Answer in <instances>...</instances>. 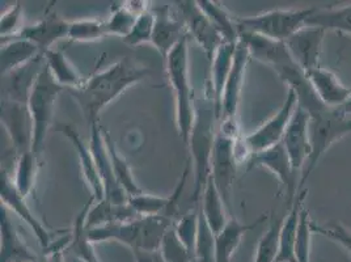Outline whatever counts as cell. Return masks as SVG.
Segmentation results:
<instances>
[{
	"mask_svg": "<svg viewBox=\"0 0 351 262\" xmlns=\"http://www.w3.org/2000/svg\"><path fill=\"white\" fill-rule=\"evenodd\" d=\"M62 91H64V88L60 87L54 80L47 66L45 64L43 71L38 75L34 86L30 91L29 99L27 104L33 126L32 152L38 159L44 151L45 139L47 131L53 123L56 102Z\"/></svg>",
	"mask_w": 351,
	"mask_h": 262,
	"instance_id": "52a82bcc",
	"label": "cell"
},
{
	"mask_svg": "<svg viewBox=\"0 0 351 262\" xmlns=\"http://www.w3.org/2000/svg\"><path fill=\"white\" fill-rule=\"evenodd\" d=\"M148 73L146 67L121 59L103 71L89 76L82 87L69 89V93L77 102L90 128L99 123V117L108 105L117 100L129 88L145 80Z\"/></svg>",
	"mask_w": 351,
	"mask_h": 262,
	"instance_id": "6da1fadb",
	"label": "cell"
},
{
	"mask_svg": "<svg viewBox=\"0 0 351 262\" xmlns=\"http://www.w3.org/2000/svg\"><path fill=\"white\" fill-rule=\"evenodd\" d=\"M89 148L96 161L97 171L100 178L103 181L104 190H105V200L113 204H128L129 195L122 189L119 182L116 178L112 160L108 152V147L105 142L104 129L99 125H93L89 128Z\"/></svg>",
	"mask_w": 351,
	"mask_h": 262,
	"instance_id": "7c38bea8",
	"label": "cell"
},
{
	"mask_svg": "<svg viewBox=\"0 0 351 262\" xmlns=\"http://www.w3.org/2000/svg\"><path fill=\"white\" fill-rule=\"evenodd\" d=\"M265 220L266 217L263 215L254 223L245 224L234 217H230L223 230L215 235V262H232V257L237 248L240 247L244 235L258 227Z\"/></svg>",
	"mask_w": 351,
	"mask_h": 262,
	"instance_id": "cb8c5ba5",
	"label": "cell"
},
{
	"mask_svg": "<svg viewBox=\"0 0 351 262\" xmlns=\"http://www.w3.org/2000/svg\"><path fill=\"white\" fill-rule=\"evenodd\" d=\"M63 254H64V261L66 262H86L84 260L79 259V257H75L73 254H67L64 252H63Z\"/></svg>",
	"mask_w": 351,
	"mask_h": 262,
	"instance_id": "7dc6e473",
	"label": "cell"
},
{
	"mask_svg": "<svg viewBox=\"0 0 351 262\" xmlns=\"http://www.w3.org/2000/svg\"><path fill=\"white\" fill-rule=\"evenodd\" d=\"M154 11L156 20L151 45L159 51L161 58L165 62L176 46L189 34L184 21L180 19L176 11L172 12L168 5H164Z\"/></svg>",
	"mask_w": 351,
	"mask_h": 262,
	"instance_id": "9a60e30c",
	"label": "cell"
},
{
	"mask_svg": "<svg viewBox=\"0 0 351 262\" xmlns=\"http://www.w3.org/2000/svg\"><path fill=\"white\" fill-rule=\"evenodd\" d=\"M147 4V1H126L113 8L105 21L108 36H119L123 40L132 32L138 16L149 10Z\"/></svg>",
	"mask_w": 351,
	"mask_h": 262,
	"instance_id": "f546056e",
	"label": "cell"
},
{
	"mask_svg": "<svg viewBox=\"0 0 351 262\" xmlns=\"http://www.w3.org/2000/svg\"><path fill=\"white\" fill-rule=\"evenodd\" d=\"M155 11L154 10H148L146 12H143L142 15L138 16L132 32L123 38V43L129 46H139V45L151 44V38H152V33L155 28Z\"/></svg>",
	"mask_w": 351,
	"mask_h": 262,
	"instance_id": "60d3db41",
	"label": "cell"
},
{
	"mask_svg": "<svg viewBox=\"0 0 351 262\" xmlns=\"http://www.w3.org/2000/svg\"><path fill=\"white\" fill-rule=\"evenodd\" d=\"M250 53L248 46L241 40L237 43L236 53H234V64L232 70L228 76V80L226 83L223 99H221V117L220 122H231L237 123V112L239 105L241 100V92L244 87V79H245V71L248 66Z\"/></svg>",
	"mask_w": 351,
	"mask_h": 262,
	"instance_id": "5bb4252c",
	"label": "cell"
},
{
	"mask_svg": "<svg viewBox=\"0 0 351 262\" xmlns=\"http://www.w3.org/2000/svg\"><path fill=\"white\" fill-rule=\"evenodd\" d=\"M105 21L96 19H83L70 21L69 40L73 43H92L106 37Z\"/></svg>",
	"mask_w": 351,
	"mask_h": 262,
	"instance_id": "d590c367",
	"label": "cell"
},
{
	"mask_svg": "<svg viewBox=\"0 0 351 262\" xmlns=\"http://www.w3.org/2000/svg\"><path fill=\"white\" fill-rule=\"evenodd\" d=\"M60 134H63L73 145V150L80 161V169L84 177V181L87 182L89 190L92 193V197L96 202H100L105 200V190H104L103 181L99 175L97 165L95 158L92 155V151L89 148V145H86L80 134L73 129L71 125L66 123H58L57 125Z\"/></svg>",
	"mask_w": 351,
	"mask_h": 262,
	"instance_id": "ffe728a7",
	"label": "cell"
},
{
	"mask_svg": "<svg viewBox=\"0 0 351 262\" xmlns=\"http://www.w3.org/2000/svg\"><path fill=\"white\" fill-rule=\"evenodd\" d=\"M282 145L290 158L293 171L296 174L303 172L312 148L309 139V117L299 106L286 130Z\"/></svg>",
	"mask_w": 351,
	"mask_h": 262,
	"instance_id": "2e32d148",
	"label": "cell"
},
{
	"mask_svg": "<svg viewBox=\"0 0 351 262\" xmlns=\"http://www.w3.org/2000/svg\"><path fill=\"white\" fill-rule=\"evenodd\" d=\"M165 73L175 93L176 126L181 142L188 146L195 115V96L189 71V36H186L164 62Z\"/></svg>",
	"mask_w": 351,
	"mask_h": 262,
	"instance_id": "3957f363",
	"label": "cell"
},
{
	"mask_svg": "<svg viewBox=\"0 0 351 262\" xmlns=\"http://www.w3.org/2000/svg\"><path fill=\"white\" fill-rule=\"evenodd\" d=\"M218 128L219 118L217 116L210 83H207L204 96L195 97L194 123L186 146L191 151L194 172V190L191 195L193 206H199L204 190L211 175V156Z\"/></svg>",
	"mask_w": 351,
	"mask_h": 262,
	"instance_id": "7a4b0ae2",
	"label": "cell"
},
{
	"mask_svg": "<svg viewBox=\"0 0 351 262\" xmlns=\"http://www.w3.org/2000/svg\"><path fill=\"white\" fill-rule=\"evenodd\" d=\"M132 254H134L135 262H167L161 249H158V250L134 249Z\"/></svg>",
	"mask_w": 351,
	"mask_h": 262,
	"instance_id": "f6af8a7d",
	"label": "cell"
},
{
	"mask_svg": "<svg viewBox=\"0 0 351 262\" xmlns=\"http://www.w3.org/2000/svg\"><path fill=\"white\" fill-rule=\"evenodd\" d=\"M175 7L177 15L186 27L188 34L202 47L206 57L211 63L220 45L224 43L219 32L215 29L205 12L201 10L198 1H177Z\"/></svg>",
	"mask_w": 351,
	"mask_h": 262,
	"instance_id": "9c48e42d",
	"label": "cell"
},
{
	"mask_svg": "<svg viewBox=\"0 0 351 262\" xmlns=\"http://www.w3.org/2000/svg\"><path fill=\"white\" fill-rule=\"evenodd\" d=\"M138 218H141V215H138V213L132 209L129 202L118 204L103 200L90 206L87 214L86 226L88 230H90L109 224L128 223Z\"/></svg>",
	"mask_w": 351,
	"mask_h": 262,
	"instance_id": "4316f807",
	"label": "cell"
},
{
	"mask_svg": "<svg viewBox=\"0 0 351 262\" xmlns=\"http://www.w3.org/2000/svg\"><path fill=\"white\" fill-rule=\"evenodd\" d=\"M0 262H32L41 259L24 243L4 206L0 207Z\"/></svg>",
	"mask_w": 351,
	"mask_h": 262,
	"instance_id": "44dd1931",
	"label": "cell"
},
{
	"mask_svg": "<svg viewBox=\"0 0 351 262\" xmlns=\"http://www.w3.org/2000/svg\"><path fill=\"white\" fill-rule=\"evenodd\" d=\"M307 189H303L296 194V198L291 204L287 215H285L283 224L279 233L278 254L276 262H298L296 260V240L300 214L304 207V200L307 197Z\"/></svg>",
	"mask_w": 351,
	"mask_h": 262,
	"instance_id": "603a6c76",
	"label": "cell"
},
{
	"mask_svg": "<svg viewBox=\"0 0 351 262\" xmlns=\"http://www.w3.org/2000/svg\"><path fill=\"white\" fill-rule=\"evenodd\" d=\"M283 218L273 222L263 233L256 248L253 262H276L279 248V233L283 224Z\"/></svg>",
	"mask_w": 351,
	"mask_h": 262,
	"instance_id": "8d00e7d4",
	"label": "cell"
},
{
	"mask_svg": "<svg viewBox=\"0 0 351 262\" xmlns=\"http://www.w3.org/2000/svg\"><path fill=\"white\" fill-rule=\"evenodd\" d=\"M198 218H199V206H191V210L185 213L181 218L176 220L173 224L176 235L178 236L180 241L186 247V249L195 259V241H197V233H198Z\"/></svg>",
	"mask_w": 351,
	"mask_h": 262,
	"instance_id": "74e56055",
	"label": "cell"
},
{
	"mask_svg": "<svg viewBox=\"0 0 351 262\" xmlns=\"http://www.w3.org/2000/svg\"><path fill=\"white\" fill-rule=\"evenodd\" d=\"M46 62L45 56L27 63L12 73L1 76V99L28 104L30 91L38 75L43 71Z\"/></svg>",
	"mask_w": 351,
	"mask_h": 262,
	"instance_id": "ac0fdd59",
	"label": "cell"
},
{
	"mask_svg": "<svg viewBox=\"0 0 351 262\" xmlns=\"http://www.w3.org/2000/svg\"><path fill=\"white\" fill-rule=\"evenodd\" d=\"M32 262H46V259L45 257H41L40 260H37V261H32Z\"/></svg>",
	"mask_w": 351,
	"mask_h": 262,
	"instance_id": "c3c4849f",
	"label": "cell"
},
{
	"mask_svg": "<svg viewBox=\"0 0 351 262\" xmlns=\"http://www.w3.org/2000/svg\"><path fill=\"white\" fill-rule=\"evenodd\" d=\"M308 117L312 152L302 172L298 193L304 189L306 181L316 168L324 154L339 139L351 132V119L345 116L339 108L333 109L322 105L315 112L309 113Z\"/></svg>",
	"mask_w": 351,
	"mask_h": 262,
	"instance_id": "277c9868",
	"label": "cell"
},
{
	"mask_svg": "<svg viewBox=\"0 0 351 262\" xmlns=\"http://www.w3.org/2000/svg\"><path fill=\"white\" fill-rule=\"evenodd\" d=\"M95 202L96 201L93 200V197H90L88 204L77 214V217L73 222V231L70 233L69 244L64 249V253L73 254L75 257H79L86 262H100L97 259L96 252H95L93 243L88 237V228L86 226L88 211H89L92 204H95Z\"/></svg>",
	"mask_w": 351,
	"mask_h": 262,
	"instance_id": "83f0119b",
	"label": "cell"
},
{
	"mask_svg": "<svg viewBox=\"0 0 351 262\" xmlns=\"http://www.w3.org/2000/svg\"><path fill=\"white\" fill-rule=\"evenodd\" d=\"M194 256L197 262H215V233L206 222L204 214L201 213V209Z\"/></svg>",
	"mask_w": 351,
	"mask_h": 262,
	"instance_id": "f35d334b",
	"label": "cell"
},
{
	"mask_svg": "<svg viewBox=\"0 0 351 262\" xmlns=\"http://www.w3.org/2000/svg\"><path fill=\"white\" fill-rule=\"evenodd\" d=\"M239 141L240 135L237 123L220 122L213 148L210 177L219 190L220 195L231 217H234L231 206V193L237 164L240 163Z\"/></svg>",
	"mask_w": 351,
	"mask_h": 262,
	"instance_id": "5b68a950",
	"label": "cell"
},
{
	"mask_svg": "<svg viewBox=\"0 0 351 262\" xmlns=\"http://www.w3.org/2000/svg\"><path fill=\"white\" fill-rule=\"evenodd\" d=\"M1 126L12 142L16 158L32 152L33 126L27 104L1 99Z\"/></svg>",
	"mask_w": 351,
	"mask_h": 262,
	"instance_id": "8fae6325",
	"label": "cell"
},
{
	"mask_svg": "<svg viewBox=\"0 0 351 262\" xmlns=\"http://www.w3.org/2000/svg\"><path fill=\"white\" fill-rule=\"evenodd\" d=\"M315 7L273 10L258 15L236 17L239 32L263 36L265 38L286 43L295 33L307 27V20Z\"/></svg>",
	"mask_w": 351,
	"mask_h": 262,
	"instance_id": "8992f818",
	"label": "cell"
},
{
	"mask_svg": "<svg viewBox=\"0 0 351 262\" xmlns=\"http://www.w3.org/2000/svg\"><path fill=\"white\" fill-rule=\"evenodd\" d=\"M308 80L317 97L329 108H341L351 96V87L342 84L339 78L330 70L317 67L307 73Z\"/></svg>",
	"mask_w": 351,
	"mask_h": 262,
	"instance_id": "7402d4cb",
	"label": "cell"
},
{
	"mask_svg": "<svg viewBox=\"0 0 351 262\" xmlns=\"http://www.w3.org/2000/svg\"><path fill=\"white\" fill-rule=\"evenodd\" d=\"M44 56L49 71L60 87L69 91L82 87L84 84L86 79H83L80 73L76 71L62 50L53 47L45 51Z\"/></svg>",
	"mask_w": 351,
	"mask_h": 262,
	"instance_id": "1f68e13d",
	"label": "cell"
},
{
	"mask_svg": "<svg viewBox=\"0 0 351 262\" xmlns=\"http://www.w3.org/2000/svg\"><path fill=\"white\" fill-rule=\"evenodd\" d=\"M104 135H105V142H106V147H108V152L112 160V165H113V171L114 175L117 178L119 185L122 187V189L126 191V194L129 195V198L132 195H138L142 194L143 190L139 188V185L136 184L134 176H132V167L128 163V160L119 154V151L116 147L114 141L112 139L110 134L106 130H104Z\"/></svg>",
	"mask_w": 351,
	"mask_h": 262,
	"instance_id": "836d02e7",
	"label": "cell"
},
{
	"mask_svg": "<svg viewBox=\"0 0 351 262\" xmlns=\"http://www.w3.org/2000/svg\"><path fill=\"white\" fill-rule=\"evenodd\" d=\"M307 27L336 30L351 36V4L343 7H315L307 20Z\"/></svg>",
	"mask_w": 351,
	"mask_h": 262,
	"instance_id": "4dcf8cb0",
	"label": "cell"
},
{
	"mask_svg": "<svg viewBox=\"0 0 351 262\" xmlns=\"http://www.w3.org/2000/svg\"><path fill=\"white\" fill-rule=\"evenodd\" d=\"M69 29L70 21H66L62 17H59L56 12H51L46 14L41 20L32 25H24V28L20 30V33L16 34L15 37L28 40L30 43L37 45L45 53L53 49L54 44H57L60 40L67 38Z\"/></svg>",
	"mask_w": 351,
	"mask_h": 262,
	"instance_id": "d6986e66",
	"label": "cell"
},
{
	"mask_svg": "<svg viewBox=\"0 0 351 262\" xmlns=\"http://www.w3.org/2000/svg\"><path fill=\"white\" fill-rule=\"evenodd\" d=\"M1 189H0V200L1 206H4L8 211H12L23 222L29 226L33 233L36 235V239L38 244L46 252L53 244L51 233L47 231L44 223L36 217V214L30 210L29 206L27 204V198L19 193L14 184V178L8 175L7 171L1 169Z\"/></svg>",
	"mask_w": 351,
	"mask_h": 262,
	"instance_id": "30bf717a",
	"label": "cell"
},
{
	"mask_svg": "<svg viewBox=\"0 0 351 262\" xmlns=\"http://www.w3.org/2000/svg\"><path fill=\"white\" fill-rule=\"evenodd\" d=\"M339 109L342 110V113H343L345 116L348 117V118H350L351 119V96L349 97V100L345 102Z\"/></svg>",
	"mask_w": 351,
	"mask_h": 262,
	"instance_id": "bcb514c9",
	"label": "cell"
},
{
	"mask_svg": "<svg viewBox=\"0 0 351 262\" xmlns=\"http://www.w3.org/2000/svg\"><path fill=\"white\" fill-rule=\"evenodd\" d=\"M247 172L253 168H266L273 175L278 178L279 184L287 194V202L293 204L296 194H298V185H296V172L293 171L290 158L282 143L271 147L260 154L252 155L245 160Z\"/></svg>",
	"mask_w": 351,
	"mask_h": 262,
	"instance_id": "4fadbf2b",
	"label": "cell"
},
{
	"mask_svg": "<svg viewBox=\"0 0 351 262\" xmlns=\"http://www.w3.org/2000/svg\"><path fill=\"white\" fill-rule=\"evenodd\" d=\"M38 160L40 159L33 152H27L16 158L15 177L12 178L16 189L25 198L29 197L34 187L38 169Z\"/></svg>",
	"mask_w": 351,
	"mask_h": 262,
	"instance_id": "e575fe53",
	"label": "cell"
},
{
	"mask_svg": "<svg viewBox=\"0 0 351 262\" xmlns=\"http://www.w3.org/2000/svg\"><path fill=\"white\" fill-rule=\"evenodd\" d=\"M236 46L237 44L223 43L211 60V79L208 83L211 87L213 97L215 102V109H217V116L219 118V121L220 117H221L223 92H224L226 83L228 80V76L232 70Z\"/></svg>",
	"mask_w": 351,
	"mask_h": 262,
	"instance_id": "d4e9b609",
	"label": "cell"
},
{
	"mask_svg": "<svg viewBox=\"0 0 351 262\" xmlns=\"http://www.w3.org/2000/svg\"><path fill=\"white\" fill-rule=\"evenodd\" d=\"M198 5L205 12L215 29L219 32L224 43L237 44L240 41V32L236 17L231 15L224 5L214 0H199Z\"/></svg>",
	"mask_w": 351,
	"mask_h": 262,
	"instance_id": "d6a6232c",
	"label": "cell"
},
{
	"mask_svg": "<svg viewBox=\"0 0 351 262\" xmlns=\"http://www.w3.org/2000/svg\"><path fill=\"white\" fill-rule=\"evenodd\" d=\"M21 20H23V3L16 1L4 14H1V19H0L1 41L12 38L16 34L20 33V30L24 28L21 27Z\"/></svg>",
	"mask_w": 351,
	"mask_h": 262,
	"instance_id": "7bdbcfd3",
	"label": "cell"
},
{
	"mask_svg": "<svg viewBox=\"0 0 351 262\" xmlns=\"http://www.w3.org/2000/svg\"><path fill=\"white\" fill-rule=\"evenodd\" d=\"M311 230L313 235L317 233L335 241L351 256V230L346 228L342 223L336 220L326 222V223H316L311 220Z\"/></svg>",
	"mask_w": 351,
	"mask_h": 262,
	"instance_id": "ab89813d",
	"label": "cell"
},
{
	"mask_svg": "<svg viewBox=\"0 0 351 262\" xmlns=\"http://www.w3.org/2000/svg\"><path fill=\"white\" fill-rule=\"evenodd\" d=\"M325 33L322 28L304 27L285 43L293 60L306 73L320 67L319 60Z\"/></svg>",
	"mask_w": 351,
	"mask_h": 262,
	"instance_id": "e0dca14e",
	"label": "cell"
},
{
	"mask_svg": "<svg viewBox=\"0 0 351 262\" xmlns=\"http://www.w3.org/2000/svg\"><path fill=\"white\" fill-rule=\"evenodd\" d=\"M43 54L44 51L37 45L24 38L14 37V38L1 41V51H0L1 76L15 71L32 60L38 58Z\"/></svg>",
	"mask_w": 351,
	"mask_h": 262,
	"instance_id": "484cf974",
	"label": "cell"
},
{
	"mask_svg": "<svg viewBox=\"0 0 351 262\" xmlns=\"http://www.w3.org/2000/svg\"><path fill=\"white\" fill-rule=\"evenodd\" d=\"M161 252L167 262H195L191 252L180 241L173 226L164 237Z\"/></svg>",
	"mask_w": 351,
	"mask_h": 262,
	"instance_id": "b9f144b4",
	"label": "cell"
},
{
	"mask_svg": "<svg viewBox=\"0 0 351 262\" xmlns=\"http://www.w3.org/2000/svg\"><path fill=\"white\" fill-rule=\"evenodd\" d=\"M298 109V97L295 91L289 88L286 100L279 108L274 116L270 117L263 125L247 136L239 141V146L245 151V160L249 156L260 154L271 147L282 143L286 130L293 119V115ZM244 160V161H245Z\"/></svg>",
	"mask_w": 351,
	"mask_h": 262,
	"instance_id": "ba28073f",
	"label": "cell"
},
{
	"mask_svg": "<svg viewBox=\"0 0 351 262\" xmlns=\"http://www.w3.org/2000/svg\"><path fill=\"white\" fill-rule=\"evenodd\" d=\"M70 240V235L67 237H63L62 240L56 241L51 244V247L49 248L46 252H44V257L46 262H66L64 261V249L69 244Z\"/></svg>",
	"mask_w": 351,
	"mask_h": 262,
	"instance_id": "ee69618b",
	"label": "cell"
},
{
	"mask_svg": "<svg viewBox=\"0 0 351 262\" xmlns=\"http://www.w3.org/2000/svg\"><path fill=\"white\" fill-rule=\"evenodd\" d=\"M199 209L205 217L206 222L208 223L210 228L215 235L223 230V227L227 224L228 219L231 217L227 206L220 195L219 190L214 184L211 177L208 178L207 185L204 190V194L199 202Z\"/></svg>",
	"mask_w": 351,
	"mask_h": 262,
	"instance_id": "f1b7e54d",
	"label": "cell"
},
{
	"mask_svg": "<svg viewBox=\"0 0 351 262\" xmlns=\"http://www.w3.org/2000/svg\"><path fill=\"white\" fill-rule=\"evenodd\" d=\"M195 262H197V261H195Z\"/></svg>",
	"mask_w": 351,
	"mask_h": 262,
	"instance_id": "681fc988",
	"label": "cell"
}]
</instances>
